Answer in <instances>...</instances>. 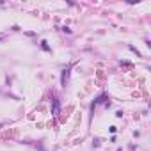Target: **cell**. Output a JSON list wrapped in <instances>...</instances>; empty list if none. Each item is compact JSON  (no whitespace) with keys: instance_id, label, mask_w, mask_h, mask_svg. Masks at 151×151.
Instances as JSON below:
<instances>
[{"instance_id":"1","label":"cell","mask_w":151,"mask_h":151,"mask_svg":"<svg viewBox=\"0 0 151 151\" xmlns=\"http://www.w3.org/2000/svg\"><path fill=\"white\" fill-rule=\"evenodd\" d=\"M52 112H53V116H59L61 114V103H59L57 98L52 100Z\"/></svg>"},{"instance_id":"2","label":"cell","mask_w":151,"mask_h":151,"mask_svg":"<svg viewBox=\"0 0 151 151\" xmlns=\"http://www.w3.org/2000/svg\"><path fill=\"white\" fill-rule=\"evenodd\" d=\"M41 48H43L45 52H50V46L46 45V41H43V43H41Z\"/></svg>"},{"instance_id":"3","label":"cell","mask_w":151,"mask_h":151,"mask_svg":"<svg viewBox=\"0 0 151 151\" xmlns=\"http://www.w3.org/2000/svg\"><path fill=\"white\" fill-rule=\"evenodd\" d=\"M0 128H2V124H0Z\"/></svg>"},{"instance_id":"4","label":"cell","mask_w":151,"mask_h":151,"mask_svg":"<svg viewBox=\"0 0 151 151\" xmlns=\"http://www.w3.org/2000/svg\"><path fill=\"white\" fill-rule=\"evenodd\" d=\"M0 39H2V37H0Z\"/></svg>"}]
</instances>
